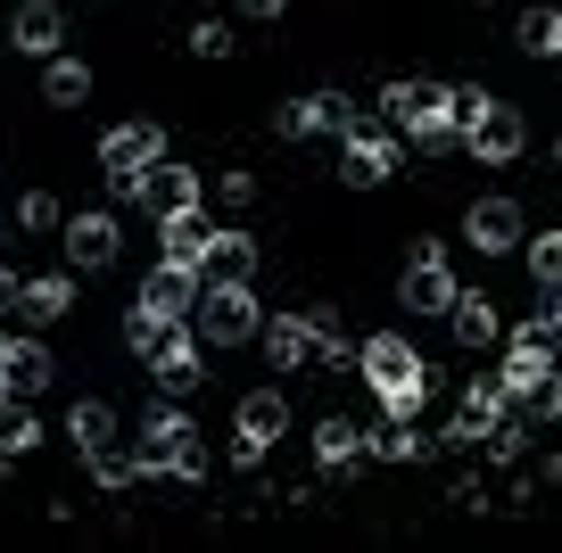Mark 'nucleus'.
Here are the masks:
<instances>
[{
	"instance_id": "nucleus-10",
	"label": "nucleus",
	"mask_w": 562,
	"mask_h": 553,
	"mask_svg": "<svg viewBox=\"0 0 562 553\" xmlns=\"http://www.w3.org/2000/svg\"><path fill=\"white\" fill-rule=\"evenodd\" d=\"M215 232H224V224H207V207L158 215V257H166V264H199V273H207V248H215Z\"/></svg>"
},
{
	"instance_id": "nucleus-24",
	"label": "nucleus",
	"mask_w": 562,
	"mask_h": 553,
	"mask_svg": "<svg viewBox=\"0 0 562 553\" xmlns=\"http://www.w3.org/2000/svg\"><path fill=\"white\" fill-rule=\"evenodd\" d=\"M34 447H42V421L25 414L18 397H9V405H0V471H9V463H25Z\"/></svg>"
},
{
	"instance_id": "nucleus-33",
	"label": "nucleus",
	"mask_w": 562,
	"mask_h": 553,
	"mask_svg": "<svg viewBox=\"0 0 562 553\" xmlns=\"http://www.w3.org/2000/svg\"><path fill=\"white\" fill-rule=\"evenodd\" d=\"M18 232H67L58 199H50V191H25V199H18Z\"/></svg>"
},
{
	"instance_id": "nucleus-37",
	"label": "nucleus",
	"mask_w": 562,
	"mask_h": 553,
	"mask_svg": "<svg viewBox=\"0 0 562 553\" xmlns=\"http://www.w3.org/2000/svg\"><path fill=\"white\" fill-rule=\"evenodd\" d=\"M215 191H224V207H248V199H257V173L224 166V173H215Z\"/></svg>"
},
{
	"instance_id": "nucleus-46",
	"label": "nucleus",
	"mask_w": 562,
	"mask_h": 553,
	"mask_svg": "<svg viewBox=\"0 0 562 553\" xmlns=\"http://www.w3.org/2000/svg\"><path fill=\"white\" fill-rule=\"evenodd\" d=\"M554 173H562V140H554Z\"/></svg>"
},
{
	"instance_id": "nucleus-1",
	"label": "nucleus",
	"mask_w": 562,
	"mask_h": 553,
	"mask_svg": "<svg viewBox=\"0 0 562 553\" xmlns=\"http://www.w3.org/2000/svg\"><path fill=\"white\" fill-rule=\"evenodd\" d=\"M381 116L397 124L414 149H456V140H463L456 83H422V75H397V83H381Z\"/></svg>"
},
{
	"instance_id": "nucleus-27",
	"label": "nucleus",
	"mask_w": 562,
	"mask_h": 553,
	"mask_svg": "<svg viewBox=\"0 0 562 553\" xmlns=\"http://www.w3.org/2000/svg\"><path fill=\"white\" fill-rule=\"evenodd\" d=\"M42 100H50V108L91 100V67H83V58H50V67H42Z\"/></svg>"
},
{
	"instance_id": "nucleus-14",
	"label": "nucleus",
	"mask_w": 562,
	"mask_h": 553,
	"mask_svg": "<svg viewBox=\"0 0 562 553\" xmlns=\"http://www.w3.org/2000/svg\"><path fill=\"white\" fill-rule=\"evenodd\" d=\"M9 42H18L25 58H58V42H67V18H58V0H18V18H9Z\"/></svg>"
},
{
	"instance_id": "nucleus-23",
	"label": "nucleus",
	"mask_w": 562,
	"mask_h": 553,
	"mask_svg": "<svg viewBox=\"0 0 562 553\" xmlns=\"http://www.w3.org/2000/svg\"><path fill=\"white\" fill-rule=\"evenodd\" d=\"M67 438H75V447H83V454H100V447H116V405H100V397H83V405H75V414H67Z\"/></svg>"
},
{
	"instance_id": "nucleus-32",
	"label": "nucleus",
	"mask_w": 562,
	"mask_h": 553,
	"mask_svg": "<svg viewBox=\"0 0 562 553\" xmlns=\"http://www.w3.org/2000/svg\"><path fill=\"white\" fill-rule=\"evenodd\" d=\"M521 257H529V281H538V290H562V232L521 240Z\"/></svg>"
},
{
	"instance_id": "nucleus-5",
	"label": "nucleus",
	"mask_w": 562,
	"mask_h": 553,
	"mask_svg": "<svg viewBox=\"0 0 562 553\" xmlns=\"http://www.w3.org/2000/svg\"><path fill=\"white\" fill-rule=\"evenodd\" d=\"M456 273H447V248L439 240H422L414 257H405V273H397V306L405 314H456Z\"/></svg>"
},
{
	"instance_id": "nucleus-7",
	"label": "nucleus",
	"mask_w": 562,
	"mask_h": 553,
	"mask_svg": "<svg viewBox=\"0 0 562 553\" xmlns=\"http://www.w3.org/2000/svg\"><path fill=\"white\" fill-rule=\"evenodd\" d=\"M339 173H348L356 191H381L389 173H397V140L381 133V124H356V133H339Z\"/></svg>"
},
{
	"instance_id": "nucleus-34",
	"label": "nucleus",
	"mask_w": 562,
	"mask_h": 553,
	"mask_svg": "<svg viewBox=\"0 0 562 553\" xmlns=\"http://www.w3.org/2000/svg\"><path fill=\"white\" fill-rule=\"evenodd\" d=\"M191 58H232V25L224 18H199L191 25Z\"/></svg>"
},
{
	"instance_id": "nucleus-29",
	"label": "nucleus",
	"mask_w": 562,
	"mask_h": 553,
	"mask_svg": "<svg viewBox=\"0 0 562 553\" xmlns=\"http://www.w3.org/2000/svg\"><path fill=\"white\" fill-rule=\"evenodd\" d=\"M356 124H364V108H356L348 91H315V100H306V133H356Z\"/></svg>"
},
{
	"instance_id": "nucleus-11",
	"label": "nucleus",
	"mask_w": 562,
	"mask_h": 553,
	"mask_svg": "<svg viewBox=\"0 0 562 553\" xmlns=\"http://www.w3.org/2000/svg\"><path fill=\"white\" fill-rule=\"evenodd\" d=\"M116 248H124L116 215H67V264H75V273H108Z\"/></svg>"
},
{
	"instance_id": "nucleus-2",
	"label": "nucleus",
	"mask_w": 562,
	"mask_h": 553,
	"mask_svg": "<svg viewBox=\"0 0 562 553\" xmlns=\"http://www.w3.org/2000/svg\"><path fill=\"white\" fill-rule=\"evenodd\" d=\"M356 372H364V388L381 397V414H422V405H430V363H422V347L405 339V330L364 339Z\"/></svg>"
},
{
	"instance_id": "nucleus-9",
	"label": "nucleus",
	"mask_w": 562,
	"mask_h": 553,
	"mask_svg": "<svg viewBox=\"0 0 562 553\" xmlns=\"http://www.w3.org/2000/svg\"><path fill=\"white\" fill-rule=\"evenodd\" d=\"M158 157H166V133H158V124H140V116L100 140V173H108V182H116V173H149Z\"/></svg>"
},
{
	"instance_id": "nucleus-38",
	"label": "nucleus",
	"mask_w": 562,
	"mask_h": 553,
	"mask_svg": "<svg viewBox=\"0 0 562 553\" xmlns=\"http://www.w3.org/2000/svg\"><path fill=\"white\" fill-rule=\"evenodd\" d=\"M273 133H281V140H306V100H281V108H273Z\"/></svg>"
},
{
	"instance_id": "nucleus-19",
	"label": "nucleus",
	"mask_w": 562,
	"mask_h": 553,
	"mask_svg": "<svg viewBox=\"0 0 562 553\" xmlns=\"http://www.w3.org/2000/svg\"><path fill=\"white\" fill-rule=\"evenodd\" d=\"M372 454V430H356V421H323L315 430V463L323 471H356Z\"/></svg>"
},
{
	"instance_id": "nucleus-35",
	"label": "nucleus",
	"mask_w": 562,
	"mask_h": 553,
	"mask_svg": "<svg viewBox=\"0 0 562 553\" xmlns=\"http://www.w3.org/2000/svg\"><path fill=\"white\" fill-rule=\"evenodd\" d=\"M521 447H529V430H521V421H496V430H488V463H521Z\"/></svg>"
},
{
	"instance_id": "nucleus-18",
	"label": "nucleus",
	"mask_w": 562,
	"mask_h": 553,
	"mask_svg": "<svg viewBox=\"0 0 562 553\" xmlns=\"http://www.w3.org/2000/svg\"><path fill=\"white\" fill-rule=\"evenodd\" d=\"M207 281H257V232H215V248H207Z\"/></svg>"
},
{
	"instance_id": "nucleus-26",
	"label": "nucleus",
	"mask_w": 562,
	"mask_h": 553,
	"mask_svg": "<svg viewBox=\"0 0 562 553\" xmlns=\"http://www.w3.org/2000/svg\"><path fill=\"white\" fill-rule=\"evenodd\" d=\"M67 306H75V281L67 273H34V281H25V323H58Z\"/></svg>"
},
{
	"instance_id": "nucleus-17",
	"label": "nucleus",
	"mask_w": 562,
	"mask_h": 553,
	"mask_svg": "<svg viewBox=\"0 0 562 553\" xmlns=\"http://www.w3.org/2000/svg\"><path fill=\"white\" fill-rule=\"evenodd\" d=\"M0 381H9V397H42V388L58 381V356L42 339H18V347H9V363H0Z\"/></svg>"
},
{
	"instance_id": "nucleus-31",
	"label": "nucleus",
	"mask_w": 562,
	"mask_h": 553,
	"mask_svg": "<svg viewBox=\"0 0 562 553\" xmlns=\"http://www.w3.org/2000/svg\"><path fill=\"white\" fill-rule=\"evenodd\" d=\"M463 414H480V421H505V414H513V388L496 381V372H472V388H463Z\"/></svg>"
},
{
	"instance_id": "nucleus-36",
	"label": "nucleus",
	"mask_w": 562,
	"mask_h": 553,
	"mask_svg": "<svg viewBox=\"0 0 562 553\" xmlns=\"http://www.w3.org/2000/svg\"><path fill=\"white\" fill-rule=\"evenodd\" d=\"M529 414H538V421H562V372H546V381L529 388Z\"/></svg>"
},
{
	"instance_id": "nucleus-21",
	"label": "nucleus",
	"mask_w": 562,
	"mask_h": 553,
	"mask_svg": "<svg viewBox=\"0 0 562 553\" xmlns=\"http://www.w3.org/2000/svg\"><path fill=\"white\" fill-rule=\"evenodd\" d=\"M240 430L273 447V438L290 430V397H281V388H248V397H240Z\"/></svg>"
},
{
	"instance_id": "nucleus-48",
	"label": "nucleus",
	"mask_w": 562,
	"mask_h": 553,
	"mask_svg": "<svg viewBox=\"0 0 562 553\" xmlns=\"http://www.w3.org/2000/svg\"><path fill=\"white\" fill-rule=\"evenodd\" d=\"M0 405H9V381H0Z\"/></svg>"
},
{
	"instance_id": "nucleus-15",
	"label": "nucleus",
	"mask_w": 562,
	"mask_h": 553,
	"mask_svg": "<svg viewBox=\"0 0 562 553\" xmlns=\"http://www.w3.org/2000/svg\"><path fill=\"white\" fill-rule=\"evenodd\" d=\"M199 290H207V273H199V264H166V257H158V273L140 281V297H149L158 314H175V323L199 306Z\"/></svg>"
},
{
	"instance_id": "nucleus-40",
	"label": "nucleus",
	"mask_w": 562,
	"mask_h": 553,
	"mask_svg": "<svg viewBox=\"0 0 562 553\" xmlns=\"http://www.w3.org/2000/svg\"><path fill=\"white\" fill-rule=\"evenodd\" d=\"M488 100H496V91H480V83H456V116H463V124H472Z\"/></svg>"
},
{
	"instance_id": "nucleus-6",
	"label": "nucleus",
	"mask_w": 562,
	"mask_h": 553,
	"mask_svg": "<svg viewBox=\"0 0 562 553\" xmlns=\"http://www.w3.org/2000/svg\"><path fill=\"white\" fill-rule=\"evenodd\" d=\"M463 149L480 157V166H513V157L529 149V124H521V108H505V100H488L472 124H463Z\"/></svg>"
},
{
	"instance_id": "nucleus-47",
	"label": "nucleus",
	"mask_w": 562,
	"mask_h": 553,
	"mask_svg": "<svg viewBox=\"0 0 562 553\" xmlns=\"http://www.w3.org/2000/svg\"><path fill=\"white\" fill-rule=\"evenodd\" d=\"M0 248H9V224H0Z\"/></svg>"
},
{
	"instance_id": "nucleus-22",
	"label": "nucleus",
	"mask_w": 562,
	"mask_h": 553,
	"mask_svg": "<svg viewBox=\"0 0 562 553\" xmlns=\"http://www.w3.org/2000/svg\"><path fill=\"white\" fill-rule=\"evenodd\" d=\"M414 454H430V438L414 430V414H389L381 430H372V463H414Z\"/></svg>"
},
{
	"instance_id": "nucleus-25",
	"label": "nucleus",
	"mask_w": 562,
	"mask_h": 553,
	"mask_svg": "<svg viewBox=\"0 0 562 553\" xmlns=\"http://www.w3.org/2000/svg\"><path fill=\"white\" fill-rule=\"evenodd\" d=\"M554 372V356H538V347H505V363H496V381L513 388V405H529V388Z\"/></svg>"
},
{
	"instance_id": "nucleus-39",
	"label": "nucleus",
	"mask_w": 562,
	"mask_h": 553,
	"mask_svg": "<svg viewBox=\"0 0 562 553\" xmlns=\"http://www.w3.org/2000/svg\"><path fill=\"white\" fill-rule=\"evenodd\" d=\"M265 463V438H248V430H232V471H257Z\"/></svg>"
},
{
	"instance_id": "nucleus-3",
	"label": "nucleus",
	"mask_w": 562,
	"mask_h": 553,
	"mask_svg": "<svg viewBox=\"0 0 562 553\" xmlns=\"http://www.w3.org/2000/svg\"><path fill=\"white\" fill-rule=\"evenodd\" d=\"M140 471H149V479H175V487H191V479H207V447H199V430H191V414H182L175 397H158L149 405V421H140Z\"/></svg>"
},
{
	"instance_id": "nucleus-41",
	"label": "nucleus",
	"mask_w": 562,
	"mask_h": 553,
	"mask_svg": "<svg viewBox=\"0 0 562 553\" xmlns=\"http://www.w3.org/2000/svg\"><path fill=\"white\" fill-rule=\"evenodd\" d=\"M18 306H25V281H18V273H0V323H9Z\"/></svg>"
},
{
	"instance_id": "nucleus-44",
	"label": "nucleus",
	"mask_w": 562,
	"mask_h": 553,
	"mask_svg": "<svg viewBox=\"0 0 562 553\" xmlns=\"http://www.w3.org/2000/svg\"><path fill=\"white\" fill-rule=\"evenodd\" d=\"M9 347H18V339H9V323H0V363H9Z\"/></svg>"
},
{
	"instance_id": "nucleus-13",
	"label": "nucleus",
	"mask_w": 562,
	"mask_h": 553,
	"mask_svg": "<svg viewBox=\"0 0 562 553\" xmlns=\"http://www.w3.org/2000/svg\"><path fill=\"white\" fill-rule=\"evenodd\" d=\"M265 356H273V372H306V363H323L315 323H306V314H265Z\"/></svg>"
},
{
	"instance_id": "nucleus-45",
	"label": "nucleus",
	"mask_w": 562,
	"mask_h": 553,
	"mask_svg": "<svg viewBox=\"0 0 562 553\" xmlns=\"http://www.w3.org/2000/svg\"><path fill=\"white\" fill-rule=\"evenodd\" d=\"M554 58H562V18H554Z\"/></svg>"
},
{
	"instance_id": "nucleus-8",
	"label": "nucleus",
	"mask_w": 562,
	"mask_h": 553,
	"mask_svg": "<svg viewBox=\"0 0 562 553\" xmlns=\"http://www.w3.org/2000/svg\"><path fill=\"white\" fill-rule=\"evenodd\" d=\"M463 240H472L480 257H513V248L529 240L521 207H513V199H472V207H463Z\"/></svg>"
},
{
	"instance_id": "nucleus-16",
	"label": "nucleus",
	"mask_w": 562,
	"mask_h": 553,
	"mask_svg": "<svg viewBox=\"0 0 562 553\" xmlns=\"http://www.w3.org/2000/svg\"><path fill=\"white\" fill-rule=\"evenodd\" d=\"M149 372H158L166 397H191V388L207 381V339H182V330H175V339H166V356L149 363Z\"/></svg>"
},
{
	"instance_id": "nucleus-28",
	"label": "nucleus",
	"mask_w": 562,
	"mask_h": 553,
	"mask_svg": "<svg viewBox=\"0 0 562 553\" xmlns=\"http://www.w3.org/2000/svg\"><path fill=\"white\" fill-rule=\"evenodd\" d=\"M83 463H91V479H100L108 496H124L133 479H149V471H140V447H100V454H83Z\"/></svg>"
},
{
	"instance_id": "nucleus-42",
	"label": "nucleus",
	"mask_w": 562,
	"mask_h": 553,
	"mask_svg": "<svg viewBox=\"0 0 562 553\" xmlns=\"http://www.w3.org/2000/svg\"><path fill=\"white\" fill-rule=\"evenodd\" d=\"M290 0H240V18H281Z\"/></svg>"
},
{
	"instance_id": "nucleus-20",
	"label": "nucleus",
	"mask_w": 562,
	"mask_h": 553,
	"mask_svg": "<svg viewBox=\"0 0 562 553\" xmlns=\"http://www.w3.org/2000/svg\"><path fill=\"white\" fill-rule=\"evenodd\" d=\"M166 339H175V314H158L149 297H140V306L124 314V347H133L140 363H158V356H166Z\"/></svg>"
},
{
	"instance_id": "nucleus-43",
	"label": "nucleus",
	"mask_w": 562,
	"mask_h": 553,
	"mask_svg": "<svg viewBox=\"0 0 562 553\" xmlns=\"http://www.w3.org/2000/svg\"><path fill=\"white\" fill-rule=\"evenodd\" d=\"M538 479H546V487H562V454H546V463H538Z\"/></svg>"
},
{
	"instance_id": "nucleus-4",
	"label": "nucleus",
	"mask_w": 562,
	"mask_h": 553,
	"mask_svg": "<svg viewBox=\"0 0 562 553\" xmlns=\"http://www.w3.org/2000/svg\"><path fill=\"white\" fill-rule=\"evenodd\" d=\"M191 323H199V339H207V347L265 339V306H257V290H248V281H207V290H199V306H191Z\"/></svg>"
},
{
	"instance_id": "nucleus-30",
	"label": "nucleus",
	"mask_w": 562,
	"mask_h": 553,
	"mask_svg": "<svg viewBox=\"0 0 562 553\" xmlns=\"http://www.w3.org/2000/svg\"><path fill=\"white\" fill-rule=\"evenodd\" d=\"M554 18H562V9H546V0H529V9H521V25H513V42H521L529 58H554Z\"/></svg>"
},
{
	"instance_id": "nucleus-12",
	"label": "nucleus",
	"mask_w": 562,
	"mask_h": 553,
	"mask_svg": "<svg viewBox=\"0 0 562 553\" xmlns=\"http://www.w3.org/2000/svg\"><path fill=\"white\" fill-rule=\"evenodd\" d=\"M447 330H456V347L488 356V347H505V306H496L488 290H463V297H456V314H447Z\"/></svg>"
}]
</instances>
